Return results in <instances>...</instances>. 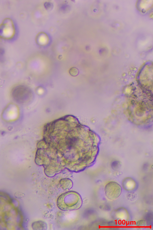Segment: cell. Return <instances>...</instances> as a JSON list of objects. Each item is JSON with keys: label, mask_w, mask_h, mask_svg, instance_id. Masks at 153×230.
Returning a JSON list of instances; mask_svg holds the SVG:
<instances>
[{"label": "cell", "mask_w": 153, "mask_h": 230, "mask_svg": "<svg viewBox=\"0 0 153 230\" xmlns=\"http://www.w3.org/2000/svg\"><path fill=\"white\" fill-rule=\"evenodd\" d=\"M146 222L144 220H140L137 221L136 225L139 226H144L146 225Z\"/></svg>", "instance_id": "3"}, {"label": "cell", "mask_w": 153, "mask_h": 230, "mask_svg": "<svg viewBox=\"0 0 153 230\" xmlns=\"http://www.w3.org/2000/svg\"><path fill=\"white\" fill-rule=\"evenodd\" d=\"M122 191L121 186L114 181L108 182L104 188L105 195L107 198L111 200H114L118 198Z\"/></svg>", "instance_id": "2"}, {"label": "cell", "mask_w": 153, "mask_h": 230, "mask_svg": "<svg viewBox=\"0 0 153 230\" xmlns=\"http://www.w3.org/2000/svg\"><path fill=\"white\" fill-rule=\"evenodd\" d=\"M82 203L80 196L77 192L70 191L63 193L58 197L57 205L63 210H71L79 209Z\"/></svg>", "instance_id": "1"}]
</instances>
